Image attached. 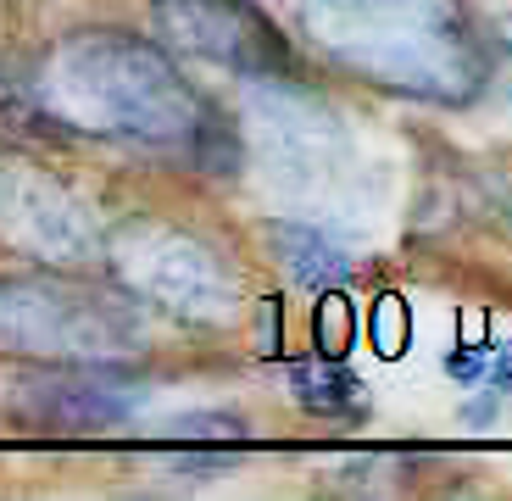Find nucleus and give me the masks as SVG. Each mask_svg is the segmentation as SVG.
Masks as SVG:
<instances>
[{
    "label": "nucleus",
    "instance_id": "nucleus-1",
    "mask_svg": "<svg viewBox=\"0 0 512 501\" xmlns=\"http://www.w3.org/2000/svg\"><path fill=\"white\" fill-rule=\"evenodd\" d=\"M28 95L56 134L190 156L201 173H240V134L190 84L167 45L134 28H73L39 56Z\"/></svg>",
    "mask_w": 512,
    "mask_h": 501
},
{
    "label": "nucleus",
    "instance_id": "nucleus-2",
    "mask_svg": "<svg viewBox=\"0 0 512 501\" xmlns=\"http://www.w3.org/2000/svg\"><path fill=\"white\" fill-rule=\"evenodd\" d=\"M329 67L429 106H468L490 84V45L468 0H295Z\"/></svg>",
    "mask_w": 512,
    "mask_h": 501
},
{
    "label": "nucleus",
    "instance_id": "nucleus-3",
    "mask_svg": "<svg viewBox=\"0 0 512 501\" xmlns=\"http://www.w3.org/2000/svg\"><path fill=\"white\" fill-rule=\"evenodd\" d=\"M151 346L145 307L123 284H90L73 268L0 273V357L67 368V362H134Z\"/></svg>",
    "mask_w": 512,
    "mask_h": 501
},
{
    "label": "nucleus",
    "instance_id": "nucleus-4",
    "mask_svg": "<svg viewBox=\"0 0 512 501\" xmlns=\"http://www.w3.org/2000/svg\"><path fill=\"white\" fill-rule=\"evenodd\" d=\"M101 262L140 307L184 329H229L240 318V273L206 234L162 218H128L106 234Z\"/></svg>",
    "mask_w": 512,
    "mask_h": 501
},
{
    "label": "nucleus",
    "instance_id": "nucleus-5",
    "mask_svg": "<svg viewBox=\"0 0 512 501\" xmlns=\"http://www.w3.org/2000/svg\"><path fill=\"white\" fill-rule=\"evenodd\" d=\"M245 134H251V151L273 179V190H284L301 212H323V206L346 201L351 179H357V145H351L340 112L323 95H312L301 73L251 78Z\"/></svg>",
    "mask_w": 512,
    "mask_h": 501
},
{
    "label": "nucleus",
    "instance_id": "nucleus-6",
    "mask_svg": "<svg viewBox=\"0 0 512 501\" xmlns=\"http://www.w3.org/2000/svg\"><path fill=\"white\" fill-rule=\"evenodd\" d=\"M106 229L95 206L51 167L0 156V251L34 268H95Z\"/></svg>",
    "mask_w": 512,
    "mask_h": 501
},
{
    "label": "nucleus",
    "instance_id": "nucleus-7",
    "mask_svg": "<svg viewBox=\"0 0 512 501\" xmlns=\"http://www.w3.org/2000/svg\"><path fill=\"white\" fill-rule=\"evenodd\" d=\"M156 28L173 51L195 56L206 67H223L234 78H295L290 39L273 28V17L256 0H151Z\"/></svg>",
    "mask_w": 512,
    "mask_h": 501
},
{
    "label": "nucleus",
    "instance_id": "nucleus-8",
    "mask_svg": "<svg viewBox=\"0 0 512 501\" xmlns=\"http://www.w3.org/2000/svg\"><path fill=\"white\" fill-rule=\"evenodd\" d=\"M145 396L151 390L134 373V362H67V368H45V373L17 379L12 407L34 429L101 435V429H123L145 407Z\"/></svg>",
    "mask_w": 512,
    "mask_h": 501
},
{
    "label": "nucleus",
    "instance_id": "nucleus-9",
    "mask_svg": "<svg viewBox=\"0 0 512 501\" xmlns=\"http://www.w3.org/2000/svg\"><path fill=\"white\" fill-rule=\"evenodd\" d=\"M245 446H251V429H245L240 412L201 407V412H184V418L156 424V440L145 451L173 479H218V474L240 468Z\"/></svg>",
    "mask_w": 512,
    "mask_h": 501
},
{
    "label": "nucleus",
    "instance_id": "nucleus-10",
    "mask_svg": "<svg viewBox=\"0 0 512 501\" xmlns=\"http://www.w3.org/2000/svg\"><path fill=\"white\" fill-rule=\"evenodd\" d=\"M268 245H273V262L279 273L295 284V290H346L357 279V257H351V245L318 218H279L268 223Z\"/></svg>",
    "mask_w": 512,
    "mask_h": 501
},
{
    "label": "nucleus",
    "instance_id": "nucleus-11",
    "mask_svg": "<svg viewBox=\"0 0 512 501\" xmlns=\"http://www.w3.org/2000/svg\"><path fill=\"white\" fill-rule=\"evenodd\" d=\"M290 396L312 412V418H357L362 412V385L357 373L340 357H312V362H290L284 368Z\"/></svg>",
    "mask_w": 512,
    "mask_h": 501
},
{
    "label": "nucleus",
    "instance_id": "nucleus-12",
    "mask_svg": "<svg viewBox=\"0 0 512 501\" xmlns=\"http://www.w3.org/2000/svg\"><path fill=\"white\" fill-rule=\"evenodd\" d=\"M357 340V318H351L346 290H323L318 301V357H346Z\"/></svg>",
    "mask_w": 512,
    "mask_h": 501
},
{
    "label": "nucleus",
    "instance_id": "nucleus-13",
    "mask_svg": "<svg viewBox=\"0 0 512 501\" xmlns=\"http://www.w3.org/2000/svg\"><path fill=\"white\" fill-rule=\"evenodd\" d=\"M373 340H379L384 357H401V346L412 340V312L401 307V296H384L373 307Z\"/></svg>",
    "mask_w": 512,
    "mask_h": 501
},
{
    "label": "nucleus",
    "instance_id": "nucleus-14",
    "mask_svg": "<svg viewBox=\"0 0 512 501\" xmlns=\"http://www.w3.org/2000/svg\"><path fill=\"white\" fill-rule=\"evenodd\" d=\"M485 368H490V346H462L446 357V373L457 385H485Z\"/></svg>",
    "mask_w": 512,
    "mask_h": 501
}]
</instances>
